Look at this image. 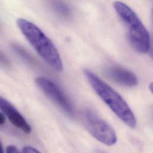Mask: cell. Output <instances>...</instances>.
Here are the masks:
<instances>
[{
  "instance_id": "1",
  "label": "cell",
  "mask_w": 153,
  "mask_h": 153,
  "mask_svg": "<svg viewBox=\"0 0 153 153\" xmlns=\"http://www.w3.org/2000/svg\"><path fill=\"white\" fill-rule=\"evenodd\" d=\"M83 72L93 89L114 113L126 125L134 127V115L121 96L90 70L85 69Z\"/></svg>"
},
{
  "instance_id": "2",
  "label": "cell",
  "mask_w": 153,
  "mask_h": 153,
  "mask_svg": "<svg viewBox=\"0 0 153 153\" xmlns=\"http://www.w3.org/2000/svg\"><path fill=\"white\" fill-rule=\"evenodd\" d=\"M17 25L41 57L55 71L61 72L63 70L62 62L51 39L38 26L26 19H17Z\"/></svg>"
},
{
  "instance_id": "3",
  "label": "cell",
  "mask_w": 153,
  "mask_h": 153,
  "mask_svg": "<svg viewBox=\"0 0 153 153\" xmlns=\"http://www.w3.org/2000/svg\"><path fill=\"white\" fill-rule=\"evenodd\" d=\"M113 6L126 27L127 38L131 47L139 53H148L151 46L149 35L137 14L121 1H115Z\"/></svg>"
},
{
  "instance_id": "4",
  "label": "cell",
  "mask_w": 153,
  "mask_h": 153,
  "mask_svg": "<svg viewBox=\"0 0 153 153\" xmlns=\"http://www.w3.org/2000/svg\"><path fill=\"white\" fill-rule=\"evenodd\" d=\"M84 120L87 130L96 140L108 146L115 144L117 137L114 128L94 112L87 109Z\"/></svg>"
},
{
  "instance_id": "5",
  "label": "cell",
  "mask_w": 153,
  "mask_h": 153,
  "mask_svg": "<svg viewBox=\"0 0 153 153\" xmlns=\"http://www.w3.org/2000/svg\"><path fill=\"white\" fill-rule=\"evenodd\" d=\"M35 82L43 93L65 113L69 115H74V109L71 103L54 83L44 77H37L35 79Z\"/></svg>"
},
{
  "instance_id": "6",
  "label": "cell",
  "mask_w": 153,
  "mask_h": 153,
  "mask_svg": "<svg viewBox=\"0 0 153 153\" xmlns=\"http://www.w3.org/2000/svg\"><path fill=\"white\" fill-rule=\"evenodd\" d=\"M104 74L111 80L123 86L131 87L138 83L137 78L133 73L121 67L108 66L105 69Z\"/></svg>"
},
{
  "instance_id": "7",
  "label": "cell",
  "mask_w": 153,
  "mask_h": 153,
  "mask_svg": "<svg viewBox=\"0 0 153 153\" xmlns=\"http://www.w3.org/2000/svg\"><path fill=\"white\" fill-rule=\"evenodd\" d=\"M0 109L7 117L10 121L23 132L29 134L32 128L22 114L8 100L0 96Z\"/></svg>"
},
{
  "instance_id": "8",
  "label": "cell",
  "mask_w": 153,
  "mask_h": 153,
  "mask_svg": "<svg viewBox=\"0 0 153 153\" xmlns=\"http://www.w3.org/2000/svg\"><path fill=\"white\" fill-rule=\"evenodd\" d=\"M55 8L61 14L64 16H68L69 13V10L68 7L64 4L61 2H57L55 4Z\"/></svg>"
},
{
  "instance_id": "9",
  "label": "cell",
  "mask_w": 153,
  "mask_h": 153,
  "mask_svg": "<svg viewBox=\"0 0 153 153\" xmlns=\"http://www.w3.org/2000/svg\"><path fill=\"white\" fill-rule=\"evenodd\" d=\"M0 63L5 66H8L10 64V62L8 58L1 51H0Z\"/></svg>"
},
{
  "instance_id": "10",
  "label": "cell",
  "mask_w": 153,
  "mask_h": 153,
  "mask_svg": "<svg viewBox=\"0 0 153 153\" xmlns=\"http://www.w3.org/2000/svg\"><path fill=\"white\" fill-rule=\"evenodd\" d=\"M23 152H32V153H34V152H39V151L32 147V146H24L23 148H22V151Z\"/></svg>"
},
{
  "instance_id": "11",
  "label": "cell",
  "mask_w": 153,
  "mask_h": 153,
  "mask_svg": "<svg viewBox=\"0 0 153 153\" xmlns=\"http://www.w3.org/2000/svg\"><path fill=\"white\" fill-rule=\"evenodd\" d=\"M6 151L7 153H17L19 152V151L17 149V148L13 145H10L7 148Z\"/></svg>"
},
{
  "instance_id": "12",
  "label": "cell",
  "mask_w": 153,
  "mask_h": 153,
  "mask_svg": "<svg viewBox=\"0 0 153 153\" xmlns=\"http://www.w3.org/2000/svg\"><path fill=\"white\" fill-rule=\"evenodd\" d=\"M5 118L4 115L1 112H0V126L4 124L5 123Z\"/></svg>"
},
{
  "instance_id": "13",
  "label": "cell",
  "mask_w": 153,
  "mask_h": 153,
  "mask_svg": "<svg viewBox=\"0 0 153 153\" xmlns=\"http://www.w3.org/2000/svg\"><path fill=\"white\" fill-rule=\"evenodd\" d=\"M3 151H3V146H2L1 142L0 141V153H2Z\"/></svg>"
}]
</instances>
